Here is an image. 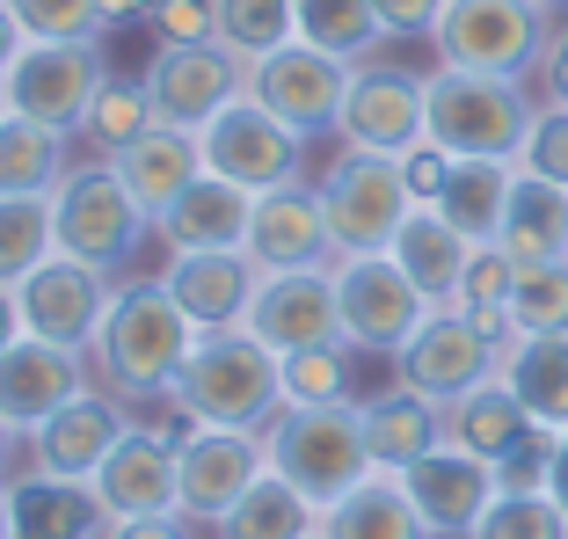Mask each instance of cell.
<instances>
[{
	"instance_id": "cell-45",
	"label": "cell",
	"mask_w": 568,
	"mask_h": 539,
	"mask_svg": "<svg viewBox=\"0 0 568 539\" xmlns=\"http://www.w3.org/2000/svg\"><path fill=\"white\" fill-rule=\"evenodd\" d=\"M22 16L30 37H102L110 16H102V0H8Z\"/></svg>"
},
{
	"instance_id": "cell-18",
	"label": "cell",
	"mask_w": 568,
	"mask_h": 539,
	"mask_svg": "<svg viewBox=\"0 0 568 539\" xmlns=\"http://www.w3.org/2000/svg\"><path fill=\"white\" fill-rule=\"evenodd\" d=\"M402 489H408V504H416V518L430 525V539H474L481 510L496 504V489H503V474L445 438L437 452H423L416 467H402Z\"/></svg>"
},
{
	"instance_id": "cell-47",
	"label": "cell",
	"mask_w": 568,
	"mask_h": 539,
	"mask_svg": "<svg viewBox=\"0 0 568 539\" xmlns=\"http://www.w3.org/2000/svg\"><path fill=\"white\" fill-rule=\"evenodd\" d=\"M402 183H408V197H416V204H437V197H445V183H452V153L437 146V139H416V146L402 153Z\"/></svg>"
},
{
	"instance_id": "cell-23",
	"label": "cell",
	"mask_w": 568,
	"mask_h": 539,
	"mask_svg": "<svg viewBox=\"0 0 568 539\" xmlns=\"http://www.w3.org/2000/svg\"><path fill=\"white\" fill-rule=\"evenodd\" d=\"M95 496L110 518H161V510H175V438L132 423L110 445V459L95 467Z\"/></svg>"
},
{
	"instance_id": "cell-46",
	"label": "cell",
	"mask_w": 568,
	"mask_h": 539,
	"mask_svg": "<svg viewBox=\"0 0 568 539\" xmlns=\"http://www.w3.org/2000/svg\"><path fill=\"white\" fill-rule=\"evenodd\" d=\"M153 44H197V37H219L212 30V0H161L146 16Z\"/></svg>"
},
{
	"instance_id": "cell-41",
	"label": "cell",
	"mask_w": 568,
	"mask_h": 539,
	"mask_svg": "<svg viewBox=\"0 0 568 539\" xmlns=\"http://www.w3.org/2000/svg\"><path fill=\"white\" fill-rule=\"evenodd\" d=\"M510 328H518V336H554V328H568V255L561 263H518Z\"/></svg>"
},
{
	"instance_id": "cell-19",
	"label": "cell",
	"mask_w": 568,
	"mask_h": 539,
	"mask_svg": "<svg viewBox=\"0 0 568 539\" xmlns=\"http://www.w3.org/2000/svg\"><path fill=\"white\" fill-rule=\"evenodd\" d=\"M335 139L365 153H394L402 161L408 146L423 139V73L408 67H357L351 95H343V118H335Z\"/></svg>"
},
{
	"instance_id": "cell-50",
	"label": "cell",
	"mask_w": 568,
	"mask_h": 539,
	"mask_svg": "<svg viewBox=\"0 0 568 539\" xmlns=\"http://www.w3.org/2000/svg\"><path fill=\"white\" fill-rule=\"evenodd\" d=\"M539 88H547V102H561V110H568V30H554L547 59H539Z\"/></svg>"
},
{
	"instance_id": "cell-26",
	"label": "cell",
	"mask_w": 568,
	"mask_h": 539,
	"mask_svg": "<svg viewBox=\"0 0 568 539\" xmlns=\"http://www.w3.org/2000/svg\"><path fill=\"white\" fill-rule=\"evenodd\" d=\"M110 169H118V175H124V190L146 204V220H161L168 204H175V197H183V190L204 175V146H197V132H175V124H146L132 146L110 153Z\"/></svg>"
},
{
	"instance_id": "cell-40",
	"label": "cell",
	"mask_w": 568,
	"mask_h": 539,
	"mask_svg": "<svg viewBox=\"0 0 568 539\" xmlns=\"http://www.w3.org/2000/svg\"><path fill=\"white\" fill-rule=\"evenodd\" d=\"M351 343H314V350H292L284 357V401L300 408H328V401H357L351 387Z\"/></svg>"
},
{
	"instance_id": "cell-1",
	"label": "cell",
	"mask_w": 568,
	"mask_h": 539,
	"mask_svg": "<svg viewBox=\"0 0 568 539\" xmlns=\"http://www.w3.org/2000/svg\"><path fill=\"white\" fill-rule=\"evenodd\" d=\"M190 343H197V328H190L183 306L168 299L161 277H132V285L110 292V314H102L95 343H88V372L124 408H161L175 394V372H183Z\"/></svg>"
},
{
	"instance_id": "cell-8",
	"label": "cell",
	"mask_w": 568,
	"mask_h": 539,
	"mask_svg": "<svg viewBox=\"0 0 568 539\" xmlns=\"http://www.w3.org/2000/svg\"><path fill=\"white\" fill-rule=\"evenodd\" d=\"M321 212H328V241L335 255H386L402 220L416 212L402 183V161L394 153H365V146H343L321 175Z\"/></svg>"
},
{
	"instance_id": "cell-52",
	"label": "cell",
	"mask_w": 568,
	"mask_h": 539,
	"mask_svg": "<svg viewBox=\"0 0 568 539\" xmlns=\"http://www.w3.org/2000/svg\"><path fill=\"white\" fill-rule=\"evenodd\" d=\"M547 496L568 510V430H554V438H547Z\"/></svg>"
},
{
	"instance_id": "cell-29",
	"label": "cell",
	"mask_w": 568,
	"mask_h": 539,
	"mask_svg": "<svg viewBox=\"0 0 568 539\" xmlns=\"http://www.w3.org/2000/svg\"><path fill=\"white\" fill-rule=\"evenodd\" d=\"M496 379L518 394V408L539 430H568V328H554V336H510Z\"/></svg>"
},
{
	"instance_id": "cell-34",
	"label": "cell",
	"mask_w": 568,
	"mask_h": 539,
	"mask_svg": "<svg viewBox=\"0 0 568 539\" xmlns=\"http://www.w3.org/2000/svg\"><path fill=\"white\" fill-rule=\"evenodd\" d=\"M510 183H518V161H452V183H445V197H437V212H445L474 248H488V241L503 234V212H510Z\"/></svg>"
},
{
	"instance_id": "cell-16",
	"label": "cell",
	"mask_w": 568,
	"mask_h": 539,
	"mask_svg": "<svg viewBox=\"0 0 568 539\" xmlns=\"http://www.w3.org/2000/svg\"><path fill=\"white\" fill-rule=\"evenodd\" d=\"M110 292H118V285H110V270L73 263V255H44V263H37L30 277L16 285L22 328H30V336H44V343H59V350H81L88 357L102 314H110Z\"/></svg>"
},
{
	"instance_id": "cell-55",
	"label": "cell",
	"mask_w": 568,
	"mask_h": 539,
	"mask_svg": "<svg viewBox=\"0 0 568 539\" xmlns=\"http://www.w3.org/2000/svg\"><path fill=\"white\" fill-rule=\"evenodd\" d=\"M153 8H161V0H102V16H110V22H146Z\"/></svg>"
},
{
	"instance_id": "cell-37",
	"label": "cell",
	"mask_w": 568,
	"mask_h": 539,
	"mask_svg": "<svg viewBox=\"0 0 568 539\" xmlns=\"http://www.w3.org/2000/svg\"><path fill=\"white\" fill-rule=\"evenodd\" d=\"M510 285H518V263L488 241V248L467 255V270H459V299H452V306L474 314L496 343H510V336H518V328H510Z\"/></svg>"
},
{
	"instance_id": "cell-17",
	"label": "cell",
	"mask_w": 568,
	"mask_h": 539,
	"mask_svg": "<svg viewBox=\"0 0 568 539\" xmlns=\"http://www.w3.org/2000/svg\"><path fill=\"white\" fill-rule=\"evenodd\" d=\"M132 408L118 401V394H102V387H81L59 416H44L30 430V452H22V467L37 474H59V481H95V467L110 459V445L132 430Z\"/></svg>"
},
{
	"instance_id": "cell-28",
	"label": "cell",
	"mask_w": 568,
	"mask_h": 539,
	"mask_svg": "<svg viewBox=\"0 0 568 539\" xmlns=\"http://www.w3.org/2000/svg\"><path fill=\"white\" fill-rule=\"evenodd\" d=\"M394 263L408 270V285L423 292L430 306H452L459 299V270H467V255H474V241L459 234V226L437 212V204H416L402 220V234H394Z\"/></svg>"
},
{
	"instance_id": "cell-44",
	"label": "cell",
	"mask_w": 568,
	"mask_h": 539,
	"mask_svg": "<svg viewBox=\"0 0 568 539\" xmlns=\"http://www.w3.org/2000/svg\"><path fill=\"white\" fill-rule=\"evenodd\" d=\"M518 169L539 175V183L568 190V110H561V102H539L532 132H525V146H518Z\"/></svg>"
},
{
	"instance_id": "cell-43",
	"label": "cell",
	"mask_w": 568,
	"mask_h": 539,
	"mask_svg": "<svg viewBox=\"0 0 568 539\" xmlns=\"http://www.w3.org/2000/svg\"><path fill=\"white\" fill-rule=\"evenodd\" d=\"M146 124H153L146 88H139V81H118V73H110V88L95 95V110H88V124H81V146H95V161H110V153L132 146Z\"/></svg>"
},
{
	"instance_id": "cell-4",
	"label": "cell",
	"mask_w": 568,
	"mask_h": 539,
	"mask_svg": "<svg viewBox=\"0 0 568 539\" xmlns=\"http://www.w3.org/2000/svg\"><path fill=\"white\" fill-rule=\"evenodd\" d=\"M270 445V474H284L300 496L314 504H335V496H351L372 467V445H365V408L357 401H328V408H300L284 401L263 430Z\"/></svg>"
},
{
	"instance_id": "cell-13",
	"label": "cell",
	"mask_w": 568,
	"mask_h": 539,
	"mask_svg": "<svg viewBox=\"0 0 568 539\" xmlns=\"http://www.w3.org/2000/svg\"><path fill=\"white\" fill-rule=\"evenodd\" d=\"M351 59H328V51H314V44H277V51H263L248 67V95L263 102L277 124H292L300 139H321V132H335V118H343V95H351Z\"/></svg>"
},
{
	"instance_id": "cell-39",
	"label": "cell",
	"mask_w": 568,
	"mask_h": 539,
	"mask_svg": "<svg viewBox=\"0 0 568 539\" xmlns=\"http://www.w3.org/2000/svg\"><path fill=\"white\" fill-rule=\"evenodd\" d=\"M212 30L226 51H241V59H263V51L292 44V0H212Z\"/></svg>"
},
{
	"instance_id": "cell-15",
	"label": "cell",
	"mask_w": 568,
	"mask_h": 539,
	"mask_svg": "<svg viewBox=\"0 0 568 539\" xmlns=\"http://www.w3.org/2000/svg\"><path fill=\"white\" fill-rule=\"evenodd\" d=\"M241 328H248L263 350H277V357L314 350V343H343L335 263H321V270H263V285H255Z\"/></svg>"
},
{
	"instance_id": "cell-54",
	"label": "cell",
	"mask_w": 568,
	"mask_h": 539,
	"mask_svg": "<svg viewBox=\"0 0 568 539\" xmlns=\"http://www.w3.org/2000/svg\"><path fill=\"white\" fill-rule=\"evenodd\" d=\"M16 452H30V438H22L16 423L0 416V481H16Z\"/></svg>"
},
{
	"instance_id": "cell-12",
	"label": "cell",
	"mask_w": 568,
	"mask_h": 539,
	"mask_svg": "<svg viewBox=\"0 0 568 539\" xmlns=\"http://www.w3.org/2000/svg\"><path fill=\"white\" fill-rule=\"evenodd\" d=\"M503 365V343L488 336L474 314H459V306H430V321H423L416 336H408V350L394 357V379L402 387H416L423 401L452 408L459 394L488 387Z\"/></svg>"
},
{
	"instance_id": "cell-36",
	"label": "cell",
	"mask_w": 568,
	"mask_h": 539,
	"mask_svg": "<svg viewBox=\"0 0 568 539\" xmlns=\"http://www.w3.org/2000/svg\"><path fill=\"white\" fill-rule=\"evenodd\" d=\"M292 37L314 51H328V59H351V67H365L372 44H386V22L372 0H292Z\"/></svg>"
},
{
	"instance_id": "cell-51",
	"label": "cell",
	"mask_w": 568,
	"mask_h": 539,
	"mask_svg": "<svg viewBox=\"0 0 568 539\" xmlns=\"http://www.w3.org/2000/svg\"><path fill=\"white\" fill-rule=\"evenodd\" d=\"M22 44H30V30H22V16L0 0V81H8V67L22 59Z\"/></svg>"
},
{
	"instance_id": "cell-57",
	"label": "cell",
	"mask_w": 568,
	"mask_h": 539,
	"mask_svg": "<svg viewBox=\"0 0 568 539\" xmlns=\"http://www.w3.org/2000/svg\"><path fill=\"white\" fill-rule=\"evenodd\" d=\"M539 8H547V16H561V8H568V0H539Z\"/></svg>"
},
{
	"instance_id": "cell-21",
	"label": "cell",
	"mask_w": 568,
	"mask_h": 539,
	"mask_svg": "<svg viewBox=\"0 0 568 539\" xmlns=\"http://www.w3.org/2000/svg\"><path fill=\"white\" fill-rule=\"evenodd\" d=\"M161 285L190 314L197 336H219V328H241L248 321V299L263 285V270H255L248 248H197V255H175L161 270Z\"/></svg>"
},
{
	"instance_id": "cell-14",
	"label": "cell",
	"mask_w": 568,
	"mask_h": 539,
	"mask_svg": "<svg viewBox=\"0 0 568 539\" xmlns=\"http://www.w3.org/2000/svg\"><path fill=\"white\" fill-rule=\"evenodd\" d=\"M197 146H204V169L226 175V183H241L248 197H263V190L306 175V139L292 132V124H277L255 95L226 102V110L197 132Z\"/></svg>"
},
{
	"instance_id": "cell-5",
	"label": "cell",
	"mask_w": 568,
	"mask_h": 539,
	"mask_svg": "<svg viewBox=\"0 0 568 539\" xmlns=\"http://www.w3.org/2000/svg\"><path fill=\"white\" fill-rule=\"evenodd\" d=\"M146 234H153L146 204L124 190V175L110 169V161H73L67 183L51 190V241H59V255H73V263H95V270L118 277Z\"/></svg>"
},
{
	"instance_id": "cell-9",
	"label": "cell",
	"mask_w": 568,
	"mask_h": 539,
	"mask_svg": "<svg viewBox=\"0 0 568 539\" xmlns=\"http://www.w3.org/2000/svg\"><path fill=\"white\" fill-rule=\"evenodd\" d=\"M139 88H146V102H153V124L204 132L226 102L248 95V59L226 51L219 37H197V44H153Z\"/></svg>"
},
{
	"instance_id": "cell-7",
	"label": "cell",
	"mask_w": 568,
	"mask_h": 539,
	"mask_svg": "<svg viewBox=\"0 0 568 539\" xmlns=\"http://www.w3.org/2000/svg\"><path fill=\"white\" fill-rule=\"evenodd\" d=\"M8 110L30 124L81 139L95 95L110 88V59H102V37H30L22 59L8 67Z\"/></svg>"
},
{
	"instance_id": "cell-24",
	"label": "cell",
	"mask_w": 568,
	"mask_h": 539,
	"mask_svg": "<svg viewBox=\"0 0 568 539\" xmlns=\"http://www.w3.org/2000/svg\"><path fill=\"white\" fill-rule=\"evenodd\" d=\"M110 510H102L95 481H59V474L22 467L8 481V539H102Z\"/></svg>"
},
{
	"instance_id": "cell-59",
	"label": "cell",
	"mask_w": 568,
	"mask_h": 539,
	"mask_svg": "<svg viewBox=\"0 0 568 539\" xmlns=\"http://www.w3.org/2000/svg\"><path fill=\"white\" fill-rule=\"evenodd\" d=\"M314 539H321V532H314Z\"/></svg>"
},
{
	"instance_id": "cell-56",
	"label": "cell",
	"mask_w": 568,
	"mask_h": 539,
	"mask_svg": "<svg viewBox=\"0 0 568 539\" xmlns=\"http://www.w3.org/2000/svg\"><path fill=\"white\" fill-rule=\"evenodd\" d=\"M0 539H8V481H0Z\"/></svg>"
},
{
	"instance_id": "cell-11",
	"label": "cell",
	"mask_w": 568,
	"mask_h": 539,
	"mask_svg": "<svg viewBox=\"0 0 568 539\" xmlns=\"http://www.w3.org/2000/svg\"><path fill=\"white\" fill-rule=\"evenodd\" d=\"M263 474H270L263 430H212V423H190L183 438H175V510H183L190 525H219Z\"/></svg>"
},
{
	"instance_id": "cell-42",
	"label": "cell",
	"mask_w": 568,
	"mask_h": 539,
	"mask_svg": "<svg viewBox=\"0 0 568 539\" xmlns=\"http://www.w3.org/2000/svg\"><path fill=\"white\" fill-rule=\"evenodd\" d=\"M474 539H568V510L547 489H496Z\"/></svg>"
},
{
	"instance_id": "cell-48",
	"label": "cell",
	"mask_w": 568,
	"mask_h": 539,
	"mask_svg": "<svg viewBox=\"0 0 568 539\" xmlns=\"http://www.w3.org/2000/svg\"><path fill=\"white\" fill-rule=\"evenodd\" d=\"M386 22V37H430L437 16H445V0H372Z\"/></svg>"
},
{
	"instance_id": "cell-38",
	"label": "cell",
	"mask_w": 568,
	"mask_h": 539,
	"mask_svg": "<svg viewBox=\"0 0 568 539\" xmlns=\"http://www.w3.org/2000/svg\"><path fill=\"white\" fill-rule=\"evenodd\" d=\"M44 255H59V241H51V197H0V285L16 292Z\"/></svg>"
},
{
	"instance_id": "cell-25",
	"label": "cell",
	"mask_w": 568,
	"mask_h": 539,
	"mask_svg": "<svg viewBox=\"0 0 568 539\" xmlns=\"http://www.w3.org/2000/svg\"><path fill=\"white\" fill-rule=\"evenodd\" d=\"M248 212H255L248 190L204 169L197 183H190L183 197L168 204L161 220H153V234L168 241V255H197V248H248Z\"/></svg>"
},
{
	"instance_id": "cell-27",
	"label": "cell",
	"mask_w": 568,
	"mask_h": 539,
	"mask_svg": "<svg viewBox=\"0 0 568 539\" xmlns=\"http://www.w3.org/2000/svg\"><path fill=\"white\" fill-rule=\"evenodd\" d=\"M357 408H365V445H372V467L379 474H402V467H416L423 452L445 445V408L423 401L402 379L386 394H372V401H357Z\"/></svg>"
},
{
	"instance_id": "cell-22",
	"label": "cell",
	"mask_w": 568,
	"mask_h": 539,
	"mask_svg": "<svg viewBox=\"0 0 568 539\" xmlns=\"http://www.w3.org/2000/svg\"><path fill=\"white\" fill-rule=\"evenodd\" d=\"M81 387H95V372H88L81 350H59L44 336H22L16 350H0V416L16 423L22 438L44 416H59Z\"/></svg>"
},
{
	"instance_id": "cell-35",
	"label": "cell",
	"mask_w": 568,
	"mask_h": 539,
	"mask_svg": "<svg viewBox=\"0 0 568 539\" xmlns=\"http://www.w3.org/2000/svg\"><path fill=\"white\" fill-rule=\"evenodd\" d=\"M314 532H321V504L300 496L284 474H263V481L219 518V539H314Z\"/></svg>"
},
{
	"instance_id": "cell-33",
	"label": "cell",
	"mask_w": 568,
	"mask_h": 539,
	"mask_svg": "<svg viewBox=\"0 0 568 539\" xmlns=\"http://www.w3.org/2000/svg\"><path fill=\"white\" fill-rule=\"evenodd\" d=\"M73 169V139L30 118H0V197H51Z\"/></svg>"
},
{
	"instance_id": "cell-3",
	"label": "cell",
	"mask_w": 568,
	"mask_h": 539,
	"mask_svg": "<svg viewBox=\"0 0 568 539\" xmlns=\"http://www.w3.org/2000/svg\"><path fill=\"white\" fill-rule=\"evenodd\" d=\"M532 118L539 102L525 81L467 73V67L423 73V139H437L452 161H518Z\"/></svg>"
},
{
	"instance_id": "cell-53",
	"label": "cell",
	"mask_w": 568,
	"mask_h": 539,
	"mask_svg": "<svg viewBox=\"0 0 568 539\" xmlns=\"http://www.w3.org/2000/svg\"><path fill=\"white\" fill-rule=\"evenodd\" d=\"M30 336V328H22V299L8 285H0V350H16V343Z\"/></svg>"
},
{
	"instance_id": "cell-20",
	"label": "cell",
	"mask_w": 568,
	"mask_h": 539,
	"mask_svg": "<svg viewBox=\"0 0 568 539\" xmlns=\"http://www.w3.org/2000/svg\"><path fill=\"white\" fill-rule=\"evenodd\" d=\"M248 255H255V270H321V263H335L321 183L292 175V183L263 190L255 212H248Z\"/></svg>"
},
{
	"instance_id": "cell-2",
	"label": "cell",
	"mask_w": 568,
	"mask_h": 539,
	"mask_svg": "<svg viewBox=\"0 0 568 539\" xmlns=\"http://www.w3.org/2000/svg\"><path fill=\"white\" fill-rule=\"evenodd\" d=\"M168 408L183 423H212V430H270V416L284 408V357L263 350L248 328L197 336Z\"/></svg>"
},
{
	"instance_id": "cell-31",
	"label": "cell",
	"mask_w": 568,
	"mask_h": 539,
	"mask_svg": "<svg viewBox=\"0 0 568 539\" xmlns=\"http://www.w3.org/2000/svg\"><path fill=\"white\" fill-rule=\"evenodd\" d=\"M321 539H430V525L416 518L402 474H365L351 496L321 504Z\"/></svg>"
},
{
	"instance_id": "cell-58",
	"label": "cell",
	"mask_w": 568,
	"mask_h": 539,
	"mask_svg": "<svg viewBox=\"0 0 568 539\" xmlns=\"http://www.w3.org/2000/svg\"><path fill=\"white\" fill-rule=\"evenodd\" d=\"M0 118H8V88H0Z\"/></svg>"
},
{
	"instance_id": "cell-10",
	"label": "cell",
	"mask_w": 568,
	"mask_h": 539,
	"mask_svg": "<svg viewBox=\"0 0 568 539\" xmlns=\"http://www.w3.org/2000/svg\"><path fill=\"white\" fill-rule=\"evenodd\" d=\"M335 306H343V343L372 357H402L408 336L430 321V299L408 285L394 255H335Z\"/></svg>"
},
{
	"instance_id": "cell-32",
	"label": "cell",
	"mask_w": 568,
	"mask_h": 539,
	"mask_svg": "<svg viewBox=\"0 0 568 539\" xmlns=\"http://www.w3.org/2000/svg\"><path fill=\"white\" fill-rule=\"evenodd\" d=\"M496 248L510 255V263H561V255H568V190L561 183H539V175L518 169Z\"/></svg>"
},
{
	"instance_id": "cell-49",
	"label": "cell",
	"mask_w": 568,
	"mask_h": 539,
	"mask_svg": "<svg viewBox=\"0 0 568 539\" xmlns=\"http://www.w3.org/2000/svg\"><path fill=\"white\" fill-rule=\"evenodd\" d=\"M197 525L183 518V510H161V518H110V532L102 539H190Z\"/></svg>"
},
{
	"instance_id": "cell-30",
	"label": "cell",
	"mask_w": 568,
	"mask_h": 539,
	"mask_svg": "<svg viewBox=\"0 0 568 539\" xmlns=\"http://www.w3.org/2000/svg\"><path fill=\"white\" fill-rule=\"evenodd\" d=\"M445 438L459 445V452L488 459V467H503V459H518L525 445L539 438V423L518 408V394L503 387V379H488V387L459 394V401L445 408Z\"/></svg>"
},
{
	"instance_id": "cell-6",
	"label": "cell",
	"mask_w": 568,
	"mask_h": 539,
	"mask_svg": "<svg viewBox=\"0 0 568 539\" xmlns=\"http://www.w3.org/2000/svg\"><path fill=\"white\" fill-rule=\"evenodd\" d=\"M430 44H437V67L532 81L547 44H554V16L539 0H445Z\"/></svg>"
}]
</instances>
